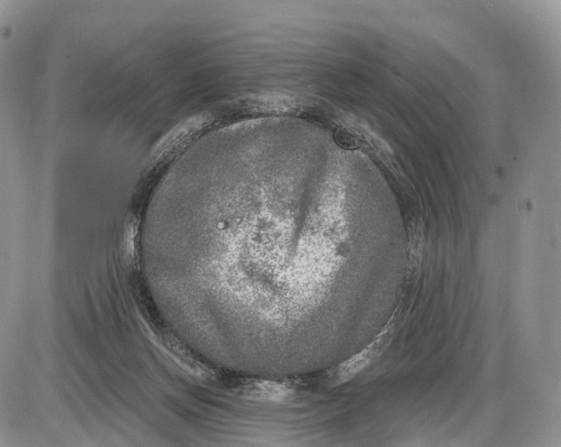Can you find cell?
<instances>
[{
  "label": "cell",
  "instance_id": "cell-1",
  "mask_svg": "<svg viewBox=\"0 0 561 447\" xmlns=\"http://www.w3.org/2000/svg\"><path fill=\"white\" fill-rule=\"evenodd\" d=\"M391 331L390 327L384 328L363 350L336 367L330 385L336 387L350 380L368 365L390 343Z\"/></svg>",
  "mask_w": 561,
  "mask_h": 447
}]
</instances>
